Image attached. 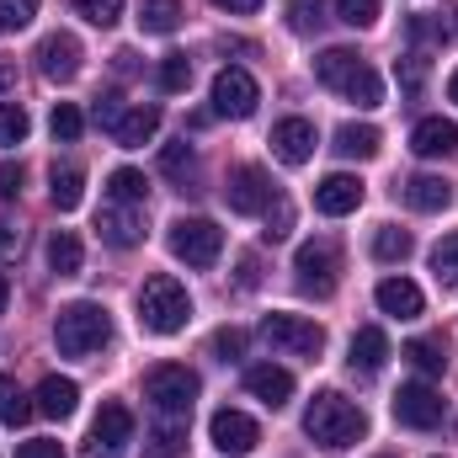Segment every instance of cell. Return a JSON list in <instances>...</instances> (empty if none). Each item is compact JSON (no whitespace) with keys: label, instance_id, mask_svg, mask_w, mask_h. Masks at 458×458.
<instances>
[{"label":"cell","instance_id":"obj_1","mask_svg":"<svg viewBox=\"0 0 458 458\" xmlns=\"http://www.w3.org/2000/svg\"><path fill=\"white\" fill-rule=\"evenodd\" d=\"M304 432H310V443H320L326 454H346L352 443L368 437V416H362L357 400H346L342 389H320V394L310 400V411H304Z\"/></svg>","mask_w":458,"mask_h":458},{"label":"cell","instance_id":"obj_2","mask_svg":"<svg viewBox=\"0 0 458 458\" xmlns=\"http://www.w3.org/2000/svg\"><path fill=\"white\" fill-rule=\"evenodd\" d=\"M187 320H192V293L171 272L144 277V288H139V326L149 336H176V331H187Z\"/></svg>","mask_w":458,"mask_h":458},{"label":"cell","instance_id":"obj_3","mask_svg":"<svg viewBox=\"0 0 458 458\" xmlns=\"http://www.w3.org/2000/svg\"><path fill=\"white\" fill-rule=\"evenodd\" d=\"M54 342H59L64 357H91V352H102V346L113 342V315L102 304H91V299H75V304L59 310Z\"/></svg>","mask_w":458,"mask_h":458},{"label":"cell","instance_id":"obj_4","mask_svg":"<svg viewBox=\"0 0 458 458\" xmlns=\"http://www.w3.org/2000/svg\"><path fill=\"white\" fill-rule=\"evenodd\" d=\"M198 394H203V378L187 362H160L144 373V400L155 405V416H192Z\"/></svg>","mask_w":458,"mask_h":458},{"label":"cell","instance_id":"obj_5","mask_svg":"<svg viewBox=\"0 0 458 458\" xmlns=\"http://www.w3.org/2000/svg\"><path fill=\"white\" fill-rule=\"evenodd\" d=\"M293 272H299V293L331 299L336 293V272H342V245L336 240H304L299 256H293Z\"/></svg>","mask_w":458,"mask_h":458},{"label":"cell","instance_id":"obj_6","mask_svg":"<svg viewBox=\"0 0 458 458\" xmlns=\"http://www.w3.org/2000/svg\"><path fill=\"white\" fill-rule=\"evenodd\" d=\"M261 342H272L288 357H320L326 352V331L310 315H261Z\"/></svg>","mask_w":458,"mask_h":458},{"label":"cell","instance_id":"obj_7","mask_svg":"<svg viewBox=\"0 0 458 458\" xmlns=\"http://www.w3.org/2000/svg\"><path fill=\"white\" fill-rule=\"evenodd\" d=\"M225 250V229L214 219H176L171 225V256L187 267H214Z\"/></svg>","mask_w":458,"mask_h":458},{"label":"cell","instance_id":"obj_8","mask_svg":"<svg viewBox=\"0 0 458 458\" xmlns=\"http://www.w3.org/2000/svg\"><path fill=\"white\" fill-rule=\"evenodd\" d=\"M128 443H133V411L117 405V400H107V405L97 411V421H91V437H86L81 458H117Z\"/></svg>","mask_w":458,"mask_h":458},{"label":"cell","instance_id":"obj_9","mask_svg":"<svg viewBox=\"0 0 458 458\" xmlns=\"http://www.w3.org/2000/svg\"><path fill=\"white\" fill-rule=\"evenodd\" d=\"M225 198H229V208H234V214L256 219V214H267V208L277 203V187H272V176H267L261 165H234V171H229Z\"/></svg>","mask_w":458,"mask_h":458},{"label":"cell","instance_id":"obj_10","mask_svg":"<svg viewBox=\"0 0 458 458\" xmlns=\"http://www.w3.org/2000/svg\"><path fill=\"white\" fill-rule=\"evenodd\" d=\"M208 97H214V113L219 117H250L256 107H261L256 75H250V70H234V64L214 75V91H208Z\"/></svg>","mask_w":458,"mask_h":458},{"label":"cell","instance_id":"obj_11","mask_svg":"<svg viewBox=\"0 0 458 458\" xmlns=\"http://www.w3.org/2000/svg\"><path fill=\"white\" fill-rule=\"evenodd\" d=\"M32 59H38V75H43V81L70 86V81L81 75V59H86V54H81V38H75V32H48Z\"/></svg>","mask_w":458,"mask_h":458},{"label":"cell","instance_id":"obj_12","mask_svg":"<svg viewBox=\"0 0 458 458\" xmlns=\"http://www.w3.org/2000/svg\"><path fill=\"white\" fill-rule=\"evenodd\" d=\"M443 416H448V405H443V394H437L432 384H400V394H394V421H400V427L432 432Z\"/></svg>","mask_w":458,"mask_h":458},{"label":"cell","instance_id":"obj_13","mask_svg":"<svg viewBox=\"0 0 458 458\" xmlns=\"http://www.w3.org/2000/svg\"><path fill=\"white\" fill-rule=\"evenodd\" d=\"M208 437H214V448L229 458H245L256 454V443H261V427L245 416V411H214V421H208Z\"/></svg>","mask_w":458,"mask_h":458},{"label":"cell","instance_id":"obj_14","mask_svg":"<svg viewBox=\"0 0 458 458\" xmlns=\"http://www.w3.org/2000/svg\"><path fill=\"white\" fill-rule=\"evenodd\" d=\"M97 234L113 245V250H133L144 240V203H107L97 214Z\"/></svg>","mask_w":458,"mask_h":458},{"label":"cell","instance_id":"obj_15","mask_svg":"<svg viewBox=\"0 0 458 458\" xmlns=\"http://www.w3.org/2000/svg\"><path fill=\"white\" fill-rule=\"evenodd\" d=\"M315 144H320V133H315L310 117H283V123L272 128V155H277L283 165H304V160H315Z\"/></svg>","mask_w":458,"mask_h":458},{"label":"cell","instance_id":"obj_16","mask_svg":"<svg viewBox=\"0 0 458 458\" xmlns=\"http://www.w3.org/2000/svg\"><path fill=\"white\" fill-rule=\"evenodd\" d=\"M357 203H362V182L352 176V171H331L320 187H315V208L326 214V219H342V214H357Z\"/></svg>","mask_w":458,"mask_h":458},{"label":"cell","instance_id":"obj_17","mask_svg":"<svg viewBox=\"0 0 458 458\" xmlns=\"http://www.w3.org/2000/svg\"><path fill=\"white\" fill-rule=\"evenodd\" d=\"M245 389H250L261 405L283 411V405L293 400V373H288V368H277V362H256V368H245Z\"/></svg>","mask_w":458,"mask_h":458},{"label":"cell","instance_id":"obj_18","mask_svg":"<svg viewBox=\"0 0 458 458\" xmlns=\"http://www.w3.org/2000/svg\"><path fill=\"white\" fill-rule=\"evenodd\" d=\"M411 149L421 160H443V155H458V123L454 117H421L411 128Z\"/></svg>","mask_w":458,"mask_h":458},{"label":"cell","instance_id":"obj_19","mask_svg":"<svg viewBox=\"0 0 458 458\" xmlns=\"http://www.w3.org/2000/svg\"><path fill=\"white\" fill-rule=\"evenodd\" d=\"M373 299H378V310L394 315V320H416V315L427 310V299H421V288H416L411 277H384V283L373 288Z\"/></svg>","mask_w":458,"mask_h":458},{"label":"cell","instance_id":"obj_20","mask_svg":"<svg viewBox=\"0 0 458 458\" xmlns=\"http://www.w3.org/2000/svg\"><path fill=\"white\" fill-rule=\"evenodd\" d=\"M75 400H81V384L75 378H59V373H48L38 384V394H32L38 416H48V421H70L75 416Z\"/></svg>","mask_w":458,"mask_h":458},{"label":"cell","instance_id":"obj_21","mask_svg":"<svg viewBox=\"0 0 458 458\" xmlns=\"http://www.w3.org/2000/svg\"><path fill=\"white\" fill-rule=\"evenodd\" d=\"M160 133V107L155 102H139V107H123V117L113 123V139L123 149H139V144H149Z\"/></svg>","mask_w":458,"mask_h":458},{"label":"cell","instance_id":"obj_22","mask_svg":"<svg viewBox=\"0 0 458 458\" xmlns=\"http://www.w3.org/2000/svg\"><path fill=\"white\" fill-rule=\"evenodd\" d=\"M405 203H411L416 214H443V208L454 203V182H448V176H411V182H405Z\"/></svg>","mask_w":458,"mask_h":458},{"label":"cell","instance_id":"obj_23","mask_svg":"<svg viewBox=\"0 0 458 458\" xmlns=\"http://www.w3.org/2000/svg\"><path fill=\"white\" fill-rule=\"evenodd\" d=\"M357 70H362V54H357V48H326V54L315 59V75H320V86H331V91H346V86L357 81Z\"/></svg>","mask_w":458,"mask_h":458},{"label":"cell","instance_id":"obj_24","mask_svg":"<svg viewBox=\"0 0 458 458\" xmlns=\"http://www.w3.org/2000/svg\"><path fill=\"white\" fill-rule=\"evenodd\" d=\"M352 373H378L384 362H389V336L378 331V326H362L357 336H352Z\"/></svg>","mask_w":458,"mask_h":458},{"label":"cell","instance_id":"obj_25","mask_svg":"<svg viewBox=\"0 0 458 458\" xmlns=\"http://www.w3.org/2000/svg\"><path fill=\"white\" fill-rule=\"evenodd\" d=\"M48 198H54V208L59 214H70V208H81V198H86V171L81 165H54L48 171Z\"/></svg>","mask_w":458,"mask_h":458},{"label":"cell","instance_id":"obj_26","mask_svg":"<svg viewBox=\"0 0 458 458\" xmlns=\"http://www.w3.org/2000/svg\"><path fill=\"white\" fill-rule=\"evenodd\" d=\"M378 149H384V133L373 123H342L336 128V155H346V160H373Z\"/></svg>","mask_w":458,"mask_h":458},{"label":"cell","instance_id":"obj_27","mask_svg":"<svg viewBox=\"0 0 458 458\" xmlns=\"http://www.w3.org/2000/svg\"><path fill=\"white\" fill-rule=\"evenodd\" d=\"M81 261H86L81 234H75V229H54V234H48V267H54L59 277H75V272H81Z\"/></svg>","mask_w":458,"mask_h":458},{"label":"cell","instance_id":"obj_28","mask_svg":"<svg viewBox=\"0 0 458 458\" xmlns=\"http://www.w3.org/2000/svg\"><path fill=\"white\" fill-rule=\"evenodd\" d=\"M187 448V416H160L149 427V454L155 458H182Z\"/></svg>","mask_w":458,"mask_h":458},{"label":"cell","instance_id":"obj_29","mask_svg":"<svg viewBox=\"0 0 458 458\" xmlns=\"http://www.w3.org/2000/svg\"><path fill=\"white\" fill-rule=\"evenodd\" d=\"M416 373H427V378H437L443 368H448V352H443V342L437 336H416V342H405V352H400Z\"/></svg>","mask_w":458,"mask_h":458},{"label":"cell","instance_id":"obj_30","mask_svg":"<svg viewBox=\"0 0 458 458\" xmlns=\"http://www.w3.org/2000/svg\"><path fill=\"white\" fill-rule=\"evenodd\" d=\"M176 21H182V0H144V5H139V27H144L149 38L176 32Z\"/></svg>","mask_w":458,"mask_h":458},{"label":"cell","instance_id":"obj_31","mask_svg":"<svg viewBox=\"0 0 458 458\" xmlns=\"http://www.w3.org/2000/svg\"><path fill=\"white\" fill-rule=\"evenodd\" d=\"M32 416H38V405L16 389V378H11V373H0V421H5V427H27Z\"/></svg>","mask_w":458,"mask_h":458},{"label":"cell","instance_id":"obj_32","mask_svg":"<svg viewBox=\"0 0 458 458\" xmlns=\"http://www.w3.org/2000/svg\"><path fill=\"white\" fill-rule=\"evenodd\" d=\"M107 198H113V203H144V198H149V182H144V171H133V165H117L113 176H107Z\"/></svg>","mask_w":458,"mask_h":458},{"label":"cell","instance_id":"obj_33","mask_svg":"<svg viewBox=\"0 0 458 458\" xmlns=\"http://www.w3.org/2000/svg\"><path fill=\"white\" fill-rule=\"evenodd\" d=\"M48 133H54L59 144H75V139L86 133V113H81L75 102H54V113H48Z\"/></svg>","mask_w":458,"mask_h":458},{"label":"cell","instance_id":"obj_34","mask_svg":"<svg viewBox=\"0 0 458 458\" xmlns=\"http://www.w3.org/2000/svg\"><path fill=\"white\" fill-rule=\"evenodd\" d=\"M160 171H165L171 182H182V187H187V176L198 171V155H192V144H187V139L165 144V149H160Z\"/></svg>","mask_w":458,"mask_h":458},{"label":"cell","instance_id":"obj_35","mask_svg":"<svg viewBox=\"0 0 458 458\" xmlns=\"http://www.w3.org/2000/svg\"><path fill=\"white\" fill-rule=\"evenodd\" d=\"M416 250V240H411V229H394V225H384L378 234H373V256L378 261H405Z\"/></svg>","mask_w":458,"mask_h":458},{"label":"cell","instance_id":"obj_36","mask_svg":"<svg viewBox=\"0 0 458 458\" xmlns=\"http://www.w3.org/2000/svg\"><path fill=\"white\" fill-rule=\"evenodd\" d=\"M320 21H326V0H288V27H293L299 38L320 32Z\"/></svg>","mask_w":458,"mask_h":458},{"label":"cell","instance_id":"obj_37","mask_svg":"<svg viewBox=\"0 0 458 458\" xmlns=\"http://www.w3.org/2000/svg\"><path fill=\"white\" fill-rule=\"evenodd\" d=\"M342 97H346V102H357V107H378V102H384V81H378V70H368V64H362V70H357V81L346 86Z\"/></svg>","mask_w":458,"mask_h":458},{"label":"cell","instance_id":"obj_38","mask_svg":"<svg viewBox=\"0 0 458 458\" xmlns=\"http://www.w3.org/2000/svg\"><path fill=\"white\" fill-rule=\"evenodd\" d=\"M187 86H192V59H187V54H165V59H160V91L176 97V91H187Z\"/></svg>","mask_w":458,"mask_h":458},{"label":"cell","instance_id":"obj_39","mask_svg":"<svg viewBox=\"0 0 458 458\" xmlns=\"http://www.w3.org/2000/svg\"><path fill=\"white\" fill-rule=\"evenodd\" d=\"M432 272H437V277H448V283H458V229H454V234H443V240L432 245Z\"/></svg>","mask_w":458,"mask_h":458},{"label":"cell","instance_id":"obj_40","mask_svg":"<svg viewBox=\"0 0 458 458\" xmlns=\"http://www.w3.org/2000/svg\"><path fill=\"white\" fill-rule=\"evenodd\" d=\"M27 107H16V102H0V144H21L27 139Z\"/></svg>","mask_w":458,"mask_h":458},{"label":"cell","instance_id":"obj_41","mask_svg":"<svg viewBox=\"0 0 458 458\" xmlns=\"http://www.w3.org/2000/svg\"><path fill=\"white\" fill-rule=\"evenodd\" d=\"M378 5L384 0H336V16H342L346 27H373L378 21Z\"/></svg>","mask_w":458,"mask_h":458},{"label":"cell","instance_id":"obj_42","mask_svg":"<svg viewBox=\"0 0 458 458\" xmlns=\"http://www.w3.org/2000/svg\"><path fill=\"white\" fill-rule=\"evenodd\" d=\"M32 16H38V0H0V27H5V32L32 27Z\"/></svg>","mask_w":458,"mask_h":458},{"label":"cell","instance_id":"obj_43","mask_svg":"<svg viewBox=\"0 0 458 458\" xmlns=\"http://www.w3.org/2000/svg\"><path fill=\"white\" fill-rule=\"evenodd\" d=\"M75 11L91 21V27H113L123 16V0H75Z\"/></svg>","mask_w":458,"mask_h":458},{"label":"cell","instance_id":"obj_44","mask_svg":"<svg viewBox=\"0 0 458 458\" xmlns=\"http://www.w3.org/2000/svg\"><path fill=\"white\" fill-rule=\"evenodd\" d=\"M214 357H219V362H240V357H245V331H234V326L214 331Z\"/></svg>","mask_w":458,"mask_h":458},{"label":"cell","instance_id":"obj_45","mask_svg":"<svg viewBox=\"0 0 458 458\" xmlns=\"http://www.w3.org/2000/svg\"><path fill=\"white\" fill-rule=\"evenodd\" d=\"M394 75H400V86L416 97V91H421V81H427V59H421V54H411V59H400V64H394Z\"/></svg>","mask_w":458,"mask_h":458},{"label":"cell","instance_id":"obj_46","mask_svg":"<svg viewBox=\"0 0 458 458\" xmlns=\"http://www.w3.org/2000/svg\"><path fill=\"white\" fill-rule=\"evenodd\" d=\"M288 225H293V208L277 198V208H267V229H261V234H267V240H283V234H288Z\"/></svg>","mask_w":458,"mask_h":458},{"label":"cell","instance_id":"obj_47","mask_svg":"<svg viewBox=\"0 0 458 458\" xmlns=\"http://www.w3.org/2000/svg\"><path fill=\"white\" fill-rule=\"evenodd\" d=\"M117 117H123V102H117V97H97V102H91V123H97V128H107V133H113Z\"/></svg>","mask_w":458,"mask_h":458},{"label":"cell","instance_id":"obj_48","mask_svg":"<svg viewBox=\"0 0 458 458\" xmlns=\"http://www.w3.org/2000/svg\"><path fill=\"white\" fill-rule=\"evenodd\" d=\"M16 458H64V448L54 443V437H32V443H21Z\"/></svg>","mask_w":458,"mask_h":458},{"label":"cell","instance_id":"obj_49","mask_svg":"<svg viewBox=\"0 0 458 458\" xmlns=\"http://www.w3.org/2000/svg\"><path fill=\"white\" fill-rule=\"evenodd\" d=\"M16 192H21V165L0 160V198H16Z\"/></svg>","mask_w":458,"mask_h":458},{"label":"cell","instance_id":"obj_50","mask_svg":"<svg viewBox=\"0 0 458 458\" xmlns=\"http://www.w3.org/2000/svg\"><path fill=\"white\" fill-rule=\"evenodd\" d=\"M411 38H416V43H443V27L427 21V16H411Z\"/></svg>","mask_w":458,"mask_h":458},{"label":"cell","instance_id":"obj_51","mask_svg":"<svg viewBox=\"0 0 458 458\" xmlns=\"http://www.w3.org/2000/svg\"><path fill=\"white\" fill-rule=\"evenodd\" d=\"M219 11H229V16H250V11H261V0H214Z\"/></svg>","mask_w":458,"mask_h":458},{"label":"cell","instance_id":"obj_52","mask_svg":"<svg viewBox=\"0 0 458 458\" xmlns=\"http://www.w3.org/2000/svg\"><path fill=\"white\" fill-rule=\"evenodd\" d=\"M256 272H261L256 256H245V261H240V288H256Z\"/></svg>","mask_w":458,"mask_h":458},{"label":"cell","instance_id":"obj_53","mask_svg":"<svg viewBox=\"0 0 458 458\" xmlns=\"http://www.w3.org/2000/svg\"><path fill=\"white\" fill-rule=\"evenodd\" d=\"M133 59H139V54H133V48H123V54H117V75H133V70H139Z\"/></svg>","mask_w":458,"mask_h":458},{"label":"cell","instance_id":"obj_54","mask_svg":"<svg viewBox=\"0 0 458 458\" xmlns=\"http://www.w3.org/2000/svg\"><path fill=\"white\" fill-rule=\"evenodd\" d=\"M16 91V64H0V97Z\"/></svg>","mask_w":458,"mask_h":458},{"label":"cell","instance_id":"obj_55","mask_svg":"<svg viewBox=\"0 0 458 458\" xmlns=\"http://www.w3.org/2000/svg\"><path fill=\"white\" fill-rule=\"evenodd\" d=\"M11 245H16V229H11V225H5V219H0V256H5Z\"/></svg>","mask_w":458,"mask_h":458},{"label":"cell","instance_id":"obj_56","mask_svg":"<svg viewBox=\"0 0 458 458\" xmlns=\"http://www.w3.org/2000/svg\"><path fill=\"white\" fill-rule=\"evenodd\" d=\"M5 299H11V283H5V272H0V315H5Z\"/></svg>","mask_w":458,"mask_h":458},{"label":"cell","instance_id":"obj_57","mask_svg":"<svg viewBox=\"0 0 458 458\" xmlns=\"http://www.w3.org/2000/svg\"><path fill=\"white\" fill-rule=\"evenodd\" d=\"M448 102H458V70L448 75Z\"/></svg>","mask_w":458,"mask_h":458},{"label":"cell","instance_id":"obj_58","mask_svg":"<svg viewBox=\"0 0 458 458\" xmlns=\"http://www.w3.org/2000/svg\"><path fill=\"white\" fill-rule=\"evenodd\" d=\"M378 458H394V454H378Z\"/></svg>","mask_w":458,"mask_h":458}]
</instances>
